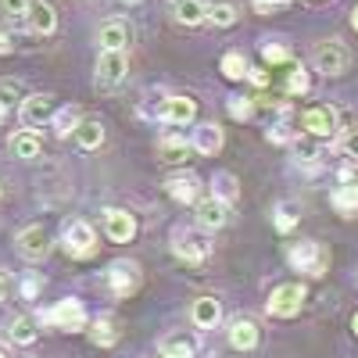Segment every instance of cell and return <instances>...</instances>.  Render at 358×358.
Instances as JSON below:
<instances>
[{"mask_svg": "<svg viewBox=\"0 0 358 358\" xmlns=\"http://www.w3.org/2000/svg\"><path fill=\"white\" fill-rule=\"evenodd\" d=\"M287 262L305 276H322L330 268V251H326L319 241H301V244H290Z\"/></svg>", "mask_w": 358, "mask_h": 358, "instance_id": "obj_1", "label": "cell"}, {"mask_svg": "<svg viewBox=\"0 0 358 358\" xmlns=\"http://www.w3.org/2000/svg\"><path fill=\"white\" fill-rule=\"evenodd\" d=\"M312 62H315V72H322V76H344L351 65V54L341 40H322L312 54Z\"/></svg>", "mask_w": 358, "mask_h": 358, "instance_id": "obj_2", "label": "cell"}, {"mask_svg": "<svg viewBox=\"0 0 358 358\" xmlns=\"http://www.w3.org/2000/svg\"><path fill=\"white\" fill-rule=\"evenodd\" d=\"M62 244H65V251H69L72 258H86V255L97 251V233H94V226H90V222L72 219V222H65Z\"/></svg>", "mask_w": 358, "mask_h": 358, "instance_id": "obj_3", "label": "cell"}, {"mask_svg": "<svg viewBox=\"0 0 358 358\" xmlns=\"http://www.w3.org/2000/svg\"><path fill=\"white\" fill-rule=\"evenodd\" d=\"M305 305V287L301 283H283L273 290V297H268V315H276V319H294L297 312H301Z\"/></svg>", "mask_w": 358, "mask_h": 358, "instance_id": "obj_4", "label": "cell"}, {"mask_svg": "<svg viewBox=\"0 0 358 358\" xmlns=\"http://www.w3.org/2000/svg\"><path fill=\"white\" fill-rule=\"evenodd\" d=\"M40 322L57 326V330H83L86 326V308H83V301H76V297H65V301H57L50 312H43Z\"/></svg>", "mask_w": 358, "mask_h": 358, "instance_id": "obj_5", "label": "cell"}, {"mask_svg": "<svg viewBox=\"0 0 358 358\" xmlns=\"http://www.w3.org/2000/svg\"><path fill=\"white\" fill-rule=\"evenodd\" d=\"M54 115H57V104H54L50 94H29V97L18 104V118H22V126H29V129L50 122Z\"/></svg>", "mask_w": 358, "mask_h": 358, "instance_id": "obj_6", "label": "cell"}, {"mask_svg": "<svg viewBox=\"0 0 358 358\" xmlns=\"http://www.w3.org/2000/svg\"><path fill=\"white\" fill-rule=\"evenodd\" d=\"M208 251H212V244H208L204 236H197L194 229H176V233H172V255H176V258L197 265V262L208 258Z\"/></svg>", "mask_w": 358, "mask_h": 358, "instance_id": "obj_7", "label": "cell"}, {"mask_svg": "<svg viewBox=\"0 0 358 358\" xmlns=\"http://www.w3.org/2000/svg\"><path fill=\"white\" fill-rule=\"evenodd\" d=\"M126 72H129V57H126V50H101V57H97V86H118L126 79Z\"/></svg>", "mask_w": 358, "mask_h": 358, "instance_id": "obj_8", "label": "cell"}, {"mask_svg": "<svg viewBox=\"0 0 358 358\" xmlns=\"http://www.w3.org/2000/svg\"><path fill=\"white\" fill-rule=\"evenodd\" d=\"M15 244H18V255H22V258L40 262V258H47V251H50V233H47L43 226H25V229H18Z\"/></svg>", "mask_w": 358, "mask_h": 358, "instance_id": "obj_9", "label": "cell"}, {"mask_svg": "<svg viewBox=\"0 0 358 358\" xmlns=\"http://www.w3.org/2000/svg\"><path fill=\"white\" fill-rule=\"evenodd\" d=\"M301 126H305V133L326 140V136L337 133V111H334L330 104H315V108H308V111L301 115Z\"/></svg>", "mask_w": 358, "mask_h": 358, "instance_id": "obj_10", "label": "cell"}, {"mask_svg": "<svg viewBox=\"0 0 358 358\" xmlns=\"http://www.w3.org/2000/svg\"><path fill=\"white\" fill-rule=\"evenodd\" d=\"M108 287L115 297H129L140 287V268L133 262H111L108 265Z\"/></svg>", "mask_w": 358, "mask_h": 358, "instance_id": "obj_11", "label": "cell"}, {"mask_svg": "<svg viewBox=\"0 0 358 358\" xmlns=\"http://www.w3.org/2000/svg\"><path fill=\"white\" fill-rule=\"evenodd\" d=\"M190 147H194V155H204V158L219 155L222 151V129L215 122H197L190 133Z\"/></svg>", "mask_w": 358, "mask_h": 358, "instance_id": "obj_12", "label": "cell"}, {"mask_svg": "<svg viewBox=\"0 0 358 358\" xmlns=\"http://www.w3.org/2000/svg\"><path fill=\"white\" fill-rule=\"evenodd\" d=\"M194 115H197V104L190 97H179V94L165 97L162 108H158V118L169 122V126H187V122H194Z\"/></svg>", "mask_w": 358, "mask_h": 358, "instance_id": "obj_13", "label": "cell"}, {"mask_svg": "<svg viewBox=\"0 0 358 358\" xmlns=\"http://www.w3.org/2000/svg\"><path fill=\"white\" fill-rule=\"evenodd\" d=\"M104 233L115 244H129L136 236V219L129 212H122V208H111V212H104Z\"/></svg>", "mask_w": 358, "mask_h": 358, "instance_id": "obj_14", "label": "cell"}, {"mask_svg": "<svg viewBox=\"0 0 358 358\" xmlns=\"http://www.w3.org/2000/svg\"><path fill=\"white\" fill-rule=\"evenodd\" d=\"M226 222H229V204H222L219 197L197 201V226L201 229H222Z\"/></svg>", "mask_w": 358, "mask_h": 358, "instance_id": "obj_15", "label": "cell"}, {"mask_svg": "<svg viewBox=\"0 0 358 358\" xmlns=\"http://www.w3.org/2000/svg\"><path fill=\"white\" fill-rule=\"evenodd\" d=\"M229 344H233L236 351H251V348L258 344V322L248 319V315H236V319L229 322Z\"/></svg>", "mask_w": 358, "mask_h": 358, "instance_id": "obj_16", "label": "cell"}, {"mask_svg": "<svg viewBox=\"0 0 358 358\" xmlns=\"http://www.w3.org/2000/svg\"><path fill=\"white\" fill-rule=\"evenodd\" d=\"M29 29H33L36 36H50L54 29H57L54 4H47V0H33V8H29Z\"/></svg>", "mask_w": 358, "mask_h": 358, "instance_id": "obj_17", "label": "cell"}, {"mask_svg": "<svg viewBox=\"0 0 358 358\" xmlns=\"http://www.w3.org/2000/svg\"><path fill=\"white\" fill-rule=\"evenodd\" d=\"M190 319L197 330H212V326L222 319V305L215 301V297H197V301L190 305Z\"/></svg>", "mask_w": 358, "mask_h": 358, "instance_id": "obj_18", "label": "cell"}, {"mask_svg": "<svg viewBox=\"0 0 358 358\" xmlns=\"http://www.w3.org/2000/svg\"><path fill=\"white\" fill-rule=\"evenodd\" d=\"M197 187H201V179L197 176H169L165 179V190H169V197L172 201H179V204H190V201H197Z\"/></svg>", "mask_w": 358, "mask_h": 358, "instance_id": "obj_19", "label": "cell"}, {"mask_svg": "<svg viewBox=\"0 0 358 358\" xmlns=\"http://www.w3.org/2000/svg\"><path fill=\"white\" fill-rule=\"evenodd\" d=\"M97 43H101V50H126V43H129V29H126V22H118V18L104 22V25H101V33H97Z\"/></svg>", "mask_w": 358, "mask_h": 358, "instance_id": "obj_20", "label": "cell"}, {"mask_svg": "<svg viewBox=\"0 0 358 358\" xmlns=\"http://www.w3.org/2000/svg\"><path fill=\"white\" fill-rule=\"evenodd\" d=\"M158 155H162V162H187V158L194 155V147H190L187 136L165 133V136L158 140Z\"/></svg>", "mask_w": 358, "mask_h": 358, "instance_id": "obj_21", "label": "cell"}, {"mask_svg": "<svg viewBox=\"0 0 358 358\" xmlns=\"http://www.w3.org/2000/svg\"><path fill=\"white\" fill-rule=\"evenodd\" d=\"M212 197H219L222 204H233L236 197H241V179H236L233 172H226V169H219L212 176Z\"/></svg>", "mask_w": 358, "mask_h": 358, "instance_id": "obj_22", "label": "cell"}, {"mask_svg": "<svg viewBox=\"0 0 358 358\" xmlns=\"http://www.w3.org/2000/svg\"><path fill=\"white\" fill-rule=\"evenodd\" d=\"M330 204H334V212L344 215V219L358 215V183H344V187H337V190L330 194Z\"/></svg>", "mask_w": 358, "mask_h": 358, "instance_id": "obj_23", "label": "cell"}, {"mask_svg": "<svg viewBox=\"0 0 358 358\" xmlns=\"http://www.w3.org/2000/svg\"><path fill=\"white\" fill-rule=\"evenodd\" d=\"M172 15L183 25H201L208 18V4L204 0H172Z\"/></svg>", "mask_w": 358, "mask_h": 358, "instance_id": "obj_24", "label": "cell"}, {"mask_svg": "<svg viewBox=\"0 0 358 358\" xmlns=\"http://www.w3.org/2000/svg\"><path fill=\"white\" fill-rule=\"evenodd\" d=\"M40 151H43V143H40V136H36L33 129H25V133H15V136H11V155H15V158L33 162V158H40Z\"/></svg>", "mask_w": 358, "mask_h": 358, "instance_id": "obj_25", "label": "cell"}, {"mask_svg": "<svg viewBox=\"0 0 358 358\" xmlns=\"http://www.w3.org/2000/svg\"><path fill=\"white\" fill-rule=\"evenodd\" d=\"M236 18H241V8H236V0H212V4H208V22L219 25V29L236 25Z\"/></svg>", "mask_w": 358, "mask_h": 358, "instance_id": "obj_26", "label": "cell"}, {"mask_svg": "<svg viewBox=\"0 0 358 358\" xmlns=\"http://www.w3.org/2000/svg\"><path fill=\"white\" fill-rule=\"evenodd\" d=\"M76 143L83 147V151H97V147L104 143V126L97 122V118H83L79 129H76Z\"/></svg>", "mask_w": 358, "mask_h": 358, "instance_id": "obj_27", "label": "cell"}, {"mask_svg": "<svg viewBox=\"0 0 358 358\" xmlns=\"http://www.w3.org/2000/svg\"><path fill=\"white\" fill-rule=\"evenodd\" d=\"M194 355H197V344L187 334H169L162 341V358H194Z\"/></svg>", "mask_w": 358, "mask_h": 358, "instance_id": "obj_28", "label": "cell"}, {"mask_svg": "<svg viewBox=\"0 0 358 358\" xmlns=\"http://www.w3.org/2000/svg\"><path fill=\"white\" fill-rule=\"evenodd\" d=\"M297 222H301V204L280 201V204H276V212H273V226H276L280 233H290Z\"/></svg>", "mask_w": 358, "mask_h": 358, "instance_id": "obj_29", "label": "cell"}, {"mask_svg": "<svg viewBox=\"0 0 358 358\" xmlns=\"http://www.w3.org/2000/svg\"><path fill=\"white\" fill-rule=\"evenodd\" d=\"M8 337L15 341V344H22V348H29L36 341V322L29 319V315H15L11 322H8Z\"/></svg>", "mask_w": 358, "mask_h": 358, "instance_id": "obj_30", "label": "cell"}, {"mask_svg": "<svg viewBox=\"0 0 358 358\" xmlns=\"http://www.w3.org/2000/svg\"><path fill=\"white\" fill-rule=\"evenodd\" d=\"M219 69H222V76L233 79V83H236V79H244V76L251 72V69H248V57H244L241 50H226V54H222V62H219Z\"/></svg>", "mask_w": 358, "mask_h": 358, "instance_id": "obj_31", "label": "cell"}, {"mask_svg": "<svg viewBox=\"0 0 358 358\" xmlns=\"http://www.w3.org/2000/svg\"><path fill=\"white\" fill-rule=\"evenodd\" d=\"M265 136L273 140V143H294V140H297V129H294V122H290V111H287V108H283V118L268 126Z\"/></svg>", "mask_w": 358, "mask_h": 358, "instance_id": "obj_32", "label": "cell"}, {"mask_svg": "<svg viewBox=\"0 0 358 358\" xmlns=\"http://www.w3.org/2000/svg\"><path fill=\"white\" fill-rule=\"evenodd\" d=\"M50 122H54V133H57V136H69V133H76V129H79V122H83V118H79V111L69 104V108H62V111H57V115L50 118Z\"/></svg>", "mask_w": 358, "mask_h": 358, "instance_id": "obj_33", "label": "cell"}, {"mask_svg": "<svg viewBox=\"0 0 358 358\" xmlns=\"http://www.w3.org/2000/svg\"><path fill=\"white\" fill-rule=\"evenodd\" d=\"M90 341H94L97 348H111V344L118 341L115 322H111V319H97V322H94V330H90Z\"/></svg>", "mask_w": 358, "mask_h": 358, "instance_id": "obj_34", "label": "cell"}, {"mask_svg": "<svg viewBox=\"0 0 358 358\" xmlns=\"http://www.w3.org/2000/svg\"><path fill=\"white\" fill-rule=\"evenodd\" d=\"M262 57H265V65H287L290 62V47L287 43H273V40H265L262 43Z\"/></svg>", "mask_w": 358, "mask_h": 358, "instance_id": "obj_35", "label": "cell"}, {"mask_svg": "<svg viewBox=\"0 0 358 358\" xmlns=\"http://www.w3.org/2000/svg\"><path fill=\"white\" fill-rule=\"evenodd\" d=\"M308 86H312L308 72H305V69H294V72H290V79H287V94L305 97V94H308Z\"/></svg>", "mask_w": 358, "mask_h": 358, "instance_id": "obj_36", "label": "cell"}, {"mask_svg": "<svg viewBox=\"0 0 358 358\" xmlns=\"http://www.w3.org/2000/svg\"><path fill=\"white\" fill-rule=\"evenodd\" d=\"M229 115L236 118V122H248V118L255 115V101L251 97H229Z\"/></svg>", "mask_w": 358, "mask_h": 358, "instance_id": "obj_37", "label": "cell"}, {"mask_svg": "<svg viewBox=\"0 0 358 358\" xmlns=\"http://www.w3.org/2000/svg\"><path fill=\"white\" fill-rule=\"evenodd\" d=\"M18 97H22V90H18V83H15V79H0V104H4V108L11 111L15 104H22Z\"/></svg>", "mask_w": 358, "mask_h": 358, "instance_id": "obj_38", "label": "cell"}, {"mask_svg": "<svg viewBox=\"0 0 358 358\" xmlns=\"http://www.w3.org/2000/svg\"><path fill=\"white\" fill-rule=\"evenodd\" d=\"M0 8H4V15H11V18H29V0H0Z\"/></svg>", "mask_w": 358, "mask_h": 358, "instance_id": "obj_39", "label": "cell"}, {"mask_svg": "<svg viewBox=\"0 0 358 358\" xmlns=\"http://www.w3.org/2000/svg\"><path fill=\"white\" fill-rule=\"evenodd\" d=\"M341 151H344V158L358 162V129H351V133L341 136Z\"/></svg>", "mask_w": 358, "mask_h": 358, "instance_id": "obj_40", "label": "cell"}, {"mask_svg": "<svg viewBox=\"0 0 358 358\" xmlns=\"http://www.w3.org/2000/svg\"><path fill=\"white\" fill-rule=\"evenodd\" d=\"M251 4H255V11H258V15H273V11L287 8L290 0H251Z\"/></svg>", "mask_w": 358, "mask_h": 358, "instance_id": "obj_41", "label": "cell"}, {"mask_svg": "<svg viewBox=\"0 0 358 358\" xmlns=\"http://www.w3.org/2000/svg\"><path fill=\"white\" fill-rule=\"evenodd\" d=\"M36 287H40L36 276H33V280H25V283H22V294H25V297H36Z\"/></svg>", "mask_w": 358, "mask_h": 358, "instance_id": "obj_42", "label": "cell"}, {"mask_svg": "<svg viewBox=\"0 0 358 358\" xmlns=\"http://www.w3.org/2000/svg\"><path fill=\"white\" fill-rule=\"evenodd\" d=\"M248 76H251V79H255L258 86H265V83H268V72H265V69H251Z\"/></svg>", "mask_w": 358, "mask_h": 358, "instance_id": "obj_43", "label": "cell"}, {"mask_svg": "<svg viewBox=\"0 0 358 358\" xmlns=\"http://www.w3.org/2000/svg\"><path fill=\"white\" fill-rule=\"evenodd\" d=\"M11 50H15L11 36H8V33H0V54H11Z\"/></svg>", "mask_w": 358, "mask_h": 358, "instance_id": "obj_44", "label": "cell"}, {"mask_svg": "<svg viewBox=\"0 0 358 358\" xmlns=\"http://www.w3.org/2000/svg\"><path fill=\"white\" fill-rule=\"evenodd\" d=\"M8 290H11V280H8V273H0V301L8 297Z\"/></svg>", "mask_w": 358, "mask_h": 358, "instance_id": "obj_45", "label": "cell"}, {"mask_svg": "<svg viewBox=\"0 0 358 358\" xmlns=\"http://www.w3.org/2000/svg\"><path fill=\"white\" fill-rule=\"evenodd\" d=\"M4 118H8V108H4V104H0V126H4Z\"/></svg>", "mask_w": 358, "mask_h": 358, "instance_id": "obj_46", "label": "cell"}, {"mask_svg": "<svg viewBox=\"0 0 358 358\" xmlns=\"http://www.w3.org/2000/svg\"><path fill=\"white\" fill-rule=\"evenodd\" d=\"M351 330H355V337H358V312H355V319H351Z\"/></svg>", "mask_w": 358, "mask_h": 358, "instance_id": "obj_47", "label": "cell"}, {"mask_svg": "<svg viewBox=\"0 0 358 358\" xmlns=\"http://www.w3.org/2000/svg\"><path fill=\"white\" fill-rule=\"evenodd\" d=\"M351 25H355V33H358V8H355V15H351Z\"/></svg>", "mask_w": 358, "mask_h": 358, "instance_id": "obj_48", "label": "cell"}, {"mask_svg": "<svg viewBox=\"0 0 358 358\" xmlns=\"http://www.w3.org/2000/svg\"><path fill=\"white\" fill-rule=\"evenodd\" d=\"M126 4H136V0H126Z\"/></svg>", "mask_w": 358, "mask_h": 358, "instance_id": "obj_49", "label": "cell"}, {"mask_svg": "<svg viewBox=\"0 0 358 358\" xmlns=\"http://www.w3.org/2000/svg\"><path fill=\"white\" fill-rule=\"evenodd\" d=\"M0 358H8V355H4V351H0Z\"/></svg>", "mask_w": 358, "mask_h": 358, "instance_id": "obj_50", "label": "cell"}]
</instances>
